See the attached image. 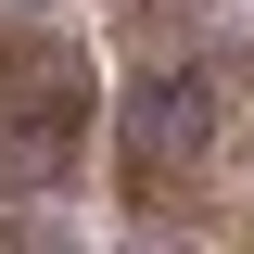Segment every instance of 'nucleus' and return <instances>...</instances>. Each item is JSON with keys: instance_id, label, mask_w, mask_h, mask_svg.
Wrapping results in <instances>:
<instances>
[{"instance_id": "1", "label": "nucleus", "mask_w": 254, "mask_h": 254, "mask_svg": "<svg viewBox=\"0 0 254 254\" xmlns=\"http://www.w3.org/2000/svg\"><path fill=\"white\" fill-rule=\"evenodd\" d=\"M216 140H229V89H216V64L153 51V76L127 89V216H190V203H203Z\"/></svg>"}, {"instance_id": "2", "label": "nucleus", "mask_w": 254, "mask_h": 254, "mask_svg": "<svg viewBox=\"0 0 254 254\" xmlns=\"http://www.w3.org/2000/svg\"><path fill=\"white\" fill-rule=\"evenodd\" d=\"M76 140H89V64H76V38L51 26H0V190H64V165H76Z\"/></svg>"}, {"instance_id": "3", "label": "nucleus", "mask_w": 254, "mask_h": 254, "mask_svg": "<svg viewBox=\"0 0 254 254\" xmlns=\"http://www.w3.org/2000/svg\"><path fill=\"white\" fill-rule=\"evenodd\" d=\"M190 13H203V0H127V38H140V51H178Z\"/></svg>"}]
</instances>
